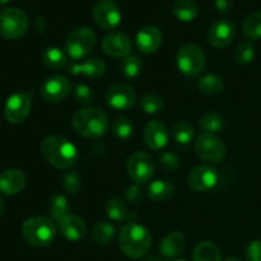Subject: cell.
Listing matches in <instances>:
<instances>
[{"instance_id": "44dd1931", "label": "cell", "mask_w": 261, "mask_h": 261, "mask_svg": "<svg viewBox=\"0 0 261 261\" xmlns=\"http://www.w3.org/2000/svg\"><path fill=\"white\" fill-rule=\"evenodd\" d=\"M25 181H27V177L23 171L18 168L5 170L4 172L0 173V193L9 196L15 195L23 190Z\"/></svg>"}, {"instance_id": "277c9868", "label": "cell", "mask_w": 261, "mask_h": 261, "mask_svg": "<svg viewBox=\"0 0 261 261\" xmlns=\"http://www.w3.org/2000/svg\"><path fill=\"white\" fill-rule=\"evenodd\" d=\"M22 234L32 246H47L55 240L56 226L46 217H31L23 222Z\"/></svg>"}, {"instance_id": "8992f818", "label": "cell", "mask_w": 261, "mask_h": 261, "mask_svg": "<svg viewBox=\"0 0 261 261\" xmlns=\"http://www.w3.org/2000/svg\"><path fill=\"white\" fill-rule=\"evenodd\" d=\"M96 33L91 28H76L69 35L68 40H66V54L73 60H81L91 54V51L96 46Z\"/></svg>"}, {"instance_id": "30bf717a", "label": "cell", "mask_w": 261, "mask_h": 261, "mask_svg": "<svg viewBox=\"0 0 261 261\" xmlns=\"http://www.w3.org/2000/svg\"><path fill=\"white\" fill-rule=\"evenodd\" d=\"M32 107V97L25 92H17L7 99L4 116L10 124H20L27 119Z\"/></svg>"}, {"instance_id": "cb8c5ba5", "label": "cell", "mask_w": 261, "mask_h": 261, "mask_svg": "<svg viewBox=\"0 0 261 261\" xmlns=\"http://www.w3.org/2000/svg\"><path fill=\"white\" fill-rule=\"evenodd\" d=\"M194 261H222V255L213 242L204 241L196 245L193 254Z\"/></svg>"}, {"instance_id": "ba28073f", "label": "cell", "mask_w": 261, "mask_h": 261, "mask_svg": "<svg viewBox=\"0 0 261 261\" xmlns=\"http://www.w3.org/2000/svg\"><path fill=\"white\" fill-rule=\"evenodd\" d=\"M195 152L203 161L218 163L226 157V147L223 142L212 133L203 132L195 143Z\"/></svg>"}, {"instance_id": "4dcf8cb0", "label": "cell", "mask_w": 261, "mask_h": 261, "mask_svg": "<svg viewBox=\"0 0 261 261\" xmlns=\"http://www.w3.org/2000/svg\"><path fill=\"white\" fill-rule=\"evenodd\" d=\"M244 33L250 38V40H260L261 38V10L254 12L245 19Z\"/></svg>"}, {"instance_id": "5b68a950", "label": "cell", "mask_w": 261, "mask_h": 261, "mask_svg": "<svg viewBox=\"0 0 261 261\" xmlns=\"http://www.w3.org/2000/svg\"><path fill=\"white\" fill-rule=\"evenodd\" d=\"M28 30V18L18 8H5L0 12V36L7 40H18Z\"/></svg>"}, {"instance_id": "d590c367", "label": "cell", "mask_w": 261, "mask_h": 261, "mask_svg": "<svg viewBox=\"0 0 261 261\" xmlns=\"http://www.w3.org/2000/svg\"><path fill=\"white\" fill-rule=\"evenodd\" d=\"M140 107H142L145 114H158L163 109V99L157 94H145L140 99Z\"/></svg>"}, {"instance_id": "ffe728a7", "label": "cell", "mask_w": 261, "mask_h": 261, "mask_svg": "<svg viewBox=\"0 0 261 261\" xmlns=\"http://www.w3.org/2000/svg\"><path fill=\"white\" fill-rule=\"evenodd\" d=\"M58 228L69 241H79L87 233L86 222L75 214H68L58 221Z\"/></svg>"}, {"instance_id": "f546056e", "label": "cell", "mask_w": 261, "mask_h": 261, "mask_svg": "<svg viewBox=\"0 0 261 261\" xmlns=\"http://www.w3.org/2000/svg\"><path fill=\"white\" fill-rule=\"evenodd\" d=\"M115 233V227L112 226L109 222H99L94 226L93 231H92V237L94 241L99 245H107L114 240Z\"/></svg>"}, {"instance_id": "5bb4252c", "label": "cell", "mask_w": 261, "mask_h": 261, "mask_svg": "<svg viewBox=\"0 0 261 261\" xmlns=\"http://www.w3.org/2000/svg\"><path fill=\"white\" fill-rule=\"evenodd\" d=\"M219 175L216 168L208 165L196 166L189 175V185L199 193H208L218 185Z\"/></svg>"}, {"instance_id": "7bdbcfd3", "label": "cell", "mask_w": 261, "mask_h": 261, "mask_svg": "<svg viewBox=\"0 0 261 261\" xmlns=\"http://www.w3.org/2000/svg\"><path fill=\"white\" fill-rule=\"evenodd\" d=\"M233 5V0H214V7L219 13H227Z\"/></svg>"}, {"instance_id": "e0dca14e", "label": "cell", "mask_w": 261, "mask_h": 261, "mask_svg": "<svg viewBox=\"0 0 261 261\" xmlns=\"http://www.w3.org/2000/svg\"><path fill=\"white\" fill-rule=\"evenodd\" d=\"M135 43L140 53H155L162 43V32L155 25H144L138 31Z\"/></svg>"}, {"instance_id": "c3c4849f", "label": "cell", "mask_w": 261, "mask_h": 261, "mask_svg": "<svg viewBox=\"0 0 261 261\" xmlns=\"http://www.w3.org/2000/svg\"><path fill=\"white\" fill-rule=\"evenodd\" d=\"M175 261H186V260H175Z\"/></svg>"}, {"instance_id": "603a6c76", "label": "cell", "mask_w": 261, "mask_h": 261, "mask_svg": "<svg viewBox=\"0 0 261 261\" xmlns=\"http://www.w3.org/2000/svg\"><path fill=\"white\" fill-rule=\"evenodd\" d=\"M172 12L181 22H191L199 14V7L195 0H175Z\"/></svg>"}, {"instance_id": "bcb514c9", "label": "cell", "mask_w": 261, "mask_h": 261, "mask_svg": "<svg viewBox=\"0 0 261 261\" xmlns=\"http://www.w3.org/2000/svg\"><path fill=\"white\" fill-rule=\"evenodd\" d=\"M4 208H5V206H4V201H3L2 199H0V216H2L3 212H4Z\"/></svg>"}, {"instance_id": "ac0fdd59", "label": "cell", "mask_w": 261, "mask_h": 261, "mask_svg": "<svg viewBox=\"0 0 261 261\" xmlns=\"http://www.w3.org/2000/svg\"><path fill=\"white\" fill-rule=\"evenodd\" d=\"M143 138L148 148L153 150H161L167 145L168 143V130L158 120H153L147 124L143 133Z\"/></svg>"}, {"instance_id": "ee69618b", "label": "cell", "mask_w": 261, "mask_h": 261, "mask_svg": "<svg viewBox=\"0 0 261 261\" xmlns=\"http://www.w3.org/2000/svg\"><path fill=\"white\" fill-rule=\"evenodd\" d=\"M144 261H163V260L160 259L158 256H149V257H147Z\"/></svg>"}, {"instance_id": "e575fe53", "label": "cell", "mask_w": 261, "mask_h": 261, "mask_svg": "<svg viewBox=\"0 0 261 261\" xmlns=\"http://www.w3.org/2000/svg\"><path fill=\"white\" fill-rule=\"evenodd\" d=\"M120 69H121V73L125 78L133 79L139 75L140 70H142V61L139 60L138 56L129 55L122 59Z\"/></svg>"}, {"instance_id": "74e56055", "label": "cell", "mask_w": 261, "mask_h": 261, "mask_svg": "<svg viewBox=\"0 0 261 261\" xmlns=\"http://www.w3.org/2000/svg\"><path fill=\"white\" fill-rule=\"evenodd\" d=\"M82 188V176L78 171H70L63 177V189L68 194H76Z\"/></svg>"}, {"instance_id": "83f0119b", "label": "cell", "mask_w": 261, "mask_h": 261, "mask_svg": "<svg viewBox=\"0 0 261 261\" xmlns=\"http://www.w3.org/2000/svg\"><path fill=\"white\" fill-rule=\"evenodd\" d=\"M224 83L223 79L221 76L216 75V74H205L198 81V88L200 89L203 93L209 94H217L223 89Z\"/></svg>"}, {"instance_id": "7c38bea8", "label": "cell", "mask_w": 261, "mask_h": 261, "mask_svg": "<svg viewBox=\"0 0 261 261\" xmlns=\"http://www.w3.org/2000/svg\"><path fill=\"white\" fill-rule=\"evenodd\" d=\"M71 91L69 79L64 75L48 76L41 86V97L48 103H58L64 101Z\"/></svg>"}, {"instance_id": "4316f807", "label": "cell", "mask_w": 261, "mask_h": 261, "mask_svg": "<svg viewBox=\"0 0 261 261\" xmlns=\"http://www.w3.org/2000/svg\"><path fill=\"white\" fill-rule=\"evenodd\" d=\"M69 212H70V204L66 196L61 194H55L51 196L50 203H48V213L56 222L70 214Z\"/></svg>"}, {"instance_id": "f35d334b", "label": "cell", "mask_w": 261, "mask_h": 261, "mask_svg": "<svg viewBox=\"0 0 261 261\" xmlns=\"http://www.w3.org/2000/svg\"><path fill=\"white\" fill-rule=\"evenodd\" d=\"M93 98V92L86 84H78L74 89V101L81 106H88L92 103Z\"/></svg>"}, {"instance_id": "f1b7e54d", "label": "cell", "mask_w": 261, "mask_h": 261, "mask_svg": "<svg viewBox=\"0 0 261 261\" xmlns=\"http://www.w3.org/2000/svg\"><path fill=\"white\" fill-rule=\"evenodd\" d=\"M172 137L178 144L188 145L195 137V130L188 122L178 121L172 126Z\"/></svg>"}, {"instance_id": "f6af8a7d", "label": "cell", "mask_w": 261, "mask_h": 261, "mask_svg": "<svg viewBox=\"0 0 261 261\" xmlns=\"http://www.w3.org/2000/svg\"><path fill=\"white\" fill-rule=\"evenodd\" d=\"M226 261H242L239 256H229Z\"/></svg>"}, {"instance_id": "b9f144b4", "label": "cell", "mask_w": 261, "mask_h": 261, "mask_svg": "<svg viewBox=\"0 0 261 261\" xmlns=\"http://www.w3.org/2000/svg\"><path fill=\"white\" fill-rule=\"evenodd\" d=\"M126 199L133 204H138L143 200V191L139 188V185H133L127 189Z\"/></svg>"}, {"instance_id": "ab89813d", "label": "cell", "mask_w": 261, "mask_h": 261, "mask_svg": "<svg viewBox=\"0 0 261 261\" xmlns=\"http://www.w3.org/2000/svg\"><path fill=\"white\" fill-rule=\"evenodd\" d=\"M160 163L161 166L163 167V170L168 171H175L177 170L178 166H180V161H178L177 155L175 153H171V152H165L160 155Z\"/></svg>"}, {"instance_id": "484cf974", "label": "cell", "mask_w": 261, "mask_h": 261, "mask_svg": "<svg viewBox=\"0 0 261 261\" xmlns=\"http://www.w3.org/2000/svg\"><path fill=\"white\" fill-rule=\"evenodd\" d=\"M42 61L47 68L61 69L68 63V54L59 47H47L42 53Z\"/></svg>"}, {"instance_id": "1f68e13d", "label": "cell", "mask_w": 261, "mask_h": 261, "mask_svg": "<svg viewBox=\"0 0 261 261\" xmlns=\"http://www.w3.org/2000/svg\"><path fill=\"white\" fill-rule=\"evenodd\" d=\"M106 213L111 221L124 222L127 218V208L121 199L112 198L106 203Z\"/></svg>"}, {"instance_id": "8fae6325", "label": "cell", "mask_w": 261, "mask_h": 261, "mask_svg": "<svg viewBox=\"0 0 261 261\" xmlns=\"http://www.w3.org/2000/svg\"><path fill=\"white\" fill-rule=\"evenodd\" d=\"M127 173L137 184H145L154 175V163L145 152H135L127 161Z\"/></svg>"}, {"instance_id": "9c48e42d", "label": "cell", "mask_w": 261, "mask_h": 261, "mask_svg": "<svg viewBox=\"0 0 261 261\" xmlns=\"http://www.w3.org/2000/svg\"><path fill=\"white\" fill-rule=\"evenodd\" d=\"M94 22L105 31H111L121 23V10L114 0H98L92 9Z\"/></svg>"}, {"instance_id": "7a4b0ae2", "label": "cell", "mask_w": 261, "mask_h": 261, "mask_svg": "<svg viewBox=\"0 0 261 261\" xmlns=\"http://www.w3.org/2000/svg\"><path fill=\"white\" fill-rule=\"evenodd\" d=\"M119 246L127 257L139 259L149 251L152 246V234L142 224L130 222L125 224L120 232Z\"/></svg>"}, {"instance_id": "4fadbf2b", "label": "cell", "mask_w": 261, "mask_h": 261, "mask_svg": "<svg viewBox=\"0 0 261 261\" xmlns=\"http://www.w3.org/2000/svg\"><path fill=\"white\" fill-rule=\"evenodd\" d=\"M137 96L134 89L127 84L116 83L106 92V103L116 111H126L135 105Z\"/></svg>"}, {"instance_id": "7dc6e473", "label": "cell", "mask_w": 261, "mask_h": 261, "mask_svg": "<svg viewBox=\"0 0 261 261\" xmlns=\"http://www.w3.org/2000/svg\"><path fill=\"white\" fill-rule=\"evenodd\" d=\"M10 0H0V7H3V5H5V4H8V3H9Z\"/></svg>"}, {"instance_id": "60d3db41", "label": "cell", "mask_w": 261, "mask_h": 261, "mask_svg": "<svg viewBox=\"0 0 261 261\" xmlns=\"http://www.w3.org/2000/svg\"><path fill=\"white\" fill-rule=\"evenodd\" d=\"M247 261H261V241L255 240L251 241L246 247Z\"/></svg>"}, {"instance_id": "9a60e30c", "label": "cell", "mask_w": 261, "mask_h": 261, "mask_svg": "<svg viewBox=\"0 0 261 261\" xmlns=\"http://www.w3.org/2000/svg\"><path fill=\"white\" fill-rule=\"evenodd\" d=\"M234 35H236V28L231 20L218 19L212 24L208 38L212 46L217 48H223L233 41Z\"/></svg>"}, {"instance_id": "52a82bcc", "label": "cell", "mask_w": 261, "mask_h": 261, "mask_svg": "<svg viewBox=\"0 0 261 261\" xmlns=\"http://www.w3.org/2000/svg\"><path fill=\"white\" fill-rule=\"evenodd\" d=\"M177 66L185 75H199L205 68V54L198 45H184L177 53Z\"/></svg>"}, {"instance_id": "836d02e7", "label": "cell", "mask_w": 261, "mask_h": 261, "mask_svg": "<svg viewBox=\"0 0 261 261\" xmlns=\"http://www.w3.org/2000/svg\"><path fill=\"white\" fill-rule=\"evenodd\" d=\"M112 132L119 139L127 140L134 134V126H133L132 120L124 116L115 119V121L112 122Z\"/></svg>"}, {"instance_id": "3957f363", "label": "cell", "mask_w": 261, "mask_h": 261, "mask_svg": "<svg viewBox=\"0 0 261 261\" xmlns=\"http://www.w3.org/2000/svg\"><path fill=\"white\" fill-rule=\"evenodd\" d=\"M74 130L89 139H98L109 130V116L98 107H88L76 111L71 117Z\"/></svg>"}, {"instance_id": "d6a6232c", "label": "cell", "mask_w": 261, "mask_h": 261, "mask_svg": "<svg viewBox=\"0 0 261 261\" xmlns=\"http://www.w3.org/2000/svg\"><path fill=\"white\" fill-rule=\"evenodd\" d=\"M200 126L204 132L216 134L224 127V120L217 112H208L200 119Z\"/></svg>"}, {"instance_id": "6da1fadb", "label": "cell", "mask_w": 261, "mask_h": 261, "mask_svg": "<svg viewBox=\"0 0 261 261\" xmlns=\"http://www.w3.org/2000/svg\"><path fill=\"white\" fill-rule=\"evenodd\" d=\"M41 152L51 166L60 170L73 167L78 161V150L75 145L60 135L46 137L41 142Z\"/></svg>"}, {"instance_id": "2e32d148", "label": "cell", "mask_w": 261, "mask_h": 261, "mask_svg": "<svg viewBox=\"0 0 261 261\" xmlns=\"http://www.w3.org/2000/svg\"><path fill=\"white\" fill-rule=\"evenodd\" d=\"M102 48L112 58H126L132 53V41L122 32H111L102 41Z\"/></svg>"}, {"instance_id": "d6986e66", "label": "cell", "mask_w": 261, "mask_h": 261, "mask_svg": "<svg viewBox=\"0 0 261 261\" xmlns=\"http://www.w3.org/2000/svg\"><path fill=\"white\" fill-rule=\"evenodd\" d=\"M68 71L73 75H84L88 78H99L106 71V64L99 58H89L84 61L73 60L68 66Z\"/></svg>"}, {"instance_id": "8d00e7d4", "label": "cell", "mask_w": 261, "mask_h": 261, "mask_svg": "<svg viewBox=\"0 0 261 261\" xmlns=\"http://www.w3.org/2000/svg\"><path fill=\"white\" fill-rule=\"evenodd\" d=\"M255 58V48L249 41L240 43L234 50V59L240 64H250Z\"/></svg>"}, {"instance_id": "7402d4cb", "label": "cell", "mask_w": 261, "mask_h": 261, "mask_svg": "<svg viewBox=\"0 0 261 261\" xmlns=\"http://www.w3.org/2000/svg\"><path fill=\"white\" fill-rule=\"evenodd\" d=\"M185 244V236L181 232L172 231L163 237L160 245V251L165 257L176 259V257H178L184 252Z\"/></svg>"}, {"instance_id": "d4e9b609", "label": "cell", "mask_w": 261, "mask_h": 261, "mask_svg": "<svg viewBox=\"0 0 261 261\" xmlns=\"http://www.w3.org/2000/svg\"><path fill=\"white\" fill-rule=\"evenodd\" d=\"M173 195V186L167 180H155L148 188V198L153 201H166Z\"/></svg>"}]
</instances>
